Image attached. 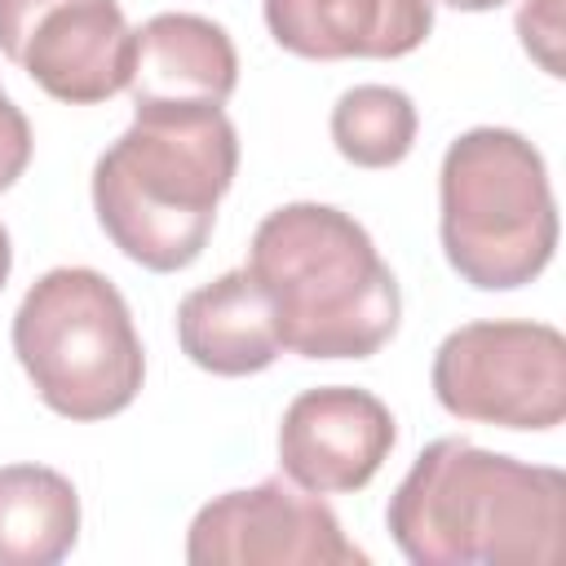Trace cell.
Returning a JSON list of instances; mask_svg holds the SVG:
<instances>
[{
    "mask_svg": "<svg viewBox=\"0 0 566 566\" xmlns=\"http://www.w3.org/2000/svg\"><path fill=\"white\" fill-rule=\"evenodd\" d=\"M385 522L416 566H548L566 539V473L438 438L389 495Z\"/></svg>",
    "mask_w": 566,
    "mask_h": 566,
    "instance_id": "6da1fadb",
    "label": "cell"
},
{
    "mask_svg": "<svg viewBox=\"0 0 566 566\" xmlns=\"http://www.w3.org/2000/svg\"><path fill=\"white\" fill-rule=\"evenodd\" d=\"M234 172L239 137L221 106H137L93 168V208L128 261L172 274L199 261Z\"/></svg>",
    "mask_w": 566,
    "mask_h": 566,
    "instance_id": "7a4b0ae2",
    "label": "cell"
},
{
    "mask_svg": "<svg viewBox=\"0 0 566 566\" xmlns=\"http://www.w3.org/2000/svg\"><path fill=\"white\" fill-rule=\"evenodd\" d=\"M274 305L283 349L301 358H371L402 318V292L371 234L332 203L274 208L248 248Z\"/></svg>",
    "mask_w": 566,
    "mask_h": 566,
    "instance_id": "3957f363",
    "label": "cell"
},
{
    "mask_svg": "<svg viewBox=\"0 0 566 566\" xmlns=\"http://www.w3.org/2000/svg\"><path fill=\"white\" fill-rule=\"evenodd\" d=\"M438 212L451 270L482 292L522 287L553 261L557 203L548 168L513 128H469L447 146Z\"/></svg>",
    "mask_w": 566,
    "mask_h": 566,
    "instance_id": "277c9868",
    "label": "cell"
},
{
    "mask_svg": "<svg viewBox=\"0 0 566 566\" xmlns=\"http://www.w3.org/2000/svg\"><path fill=\"white\" fill-rule=\"evenodd\" d=\"M13 354L40 402L66 420L119 416L146 376V354L119 287L88 265H57L13 314Z\"/></svg>",
    "mask_w": 566,
    "mask_h": 566,
    "instance_id": "5b68a950",
    "label": "cell"
},
{
    "mask_svg": "<svg viewBox=\"0 0 566 566\" xmlns=\"http://www.w3.org/2000/svg\"><path fill=\"white\" fill-rule=\"evenodd\" d=\"M433 398L455 420L557 429L566 416V340L526 318L464 323L433 354Z\"/></svg>",
    "mask_w": 566,
    "mask_h": 566,
    "instance_id": "8992f818",
    "label": "cell"
},
{
    "mask_svg": "<svg viewBox=\"0 0 566 566\" xmlns=\"http://www.w3.org/2000/svg\"><path fill=\"white\" fill-rule=\"evenodd\" d=\"M0 53L49 97L93 106L128 88L133 27L119 0H0Z\"/></svg>",
    "mask_w": 566,
    "mask_h": 566,
    "instance_id": "52a82bcc",
    "label": "cell"
},
{
    "mask_svg": "<svg viewBox=\"0 0 566 566\" xmlns=\"http://www.w3.org/2000/svg\"><path fill=\"white\" fill-rule=\"evenodd\" d=\"M186 562L195 566H367V553L354 548L336 513L265 478L248 491H226L208 500L186 531Z\"/></svg>",
    "mask_w": 566,
    "mask_h": 566,
    "instance_id": "ba28073f",
    "label": "cell"
},
{
    "mask_svg": "<svg viewBox=\"0 0 566 566\" xmlns=\"http://www.w3.org/2000/svg\"><path fill=\"white\" fill-rule=\"evenodd\" d=\"M389 407L354 385L305 389L287 402L279 424V464L287 482L310 495L363 491L394 451Z\"/></svg>",
    "mask_w": 566,
    "mask_h": 566,
    "instance_id": "9c48e42d",
    "label": "cell"
},
{
    "mask_svg": "<svg viewBox=\"0 0 566 566\" xmlns=\"http://www.w3.org/2000/svg\"><path fill=\"white\" fill-rule=\"evenodd\" d=\"M265 27L314 62L407 57L433 31V0H265Z\"/></svg>",
    "mask_w": 566,
    "mask_h": 566,
    "instance_id": "30bf717a",
    "label": "cell"
},
{
    "mask_svg": "<svg viewBox=\"0 0 566 566\" xmlns=\"http://www.w3.org/2000/svg\"><path fill=\"white\" fill-rule=\"evenodd\" d=\"M239 84V53L212 18L155 13L133 31V106H226Z\"/></svg>",
    "mask_w": 566,
    "mask_h": 566,
    "instance_id": "8fae6325",
    "label": "cell"
},
{
    "mask_svg": "<svg viewBox=\"0 0 566 566\" xmlns=\"http://www.w3.org/2000/svg\"><path fill=\"white\" fill-rule=\"evenodd\" d=\"M177 340H181V354L212 376L265 371L283 349L274 327V305L248 265L226 270L221 279L181 296Z\"/></svg>",
    "mask_w": 566,
    "mask_h": 566,
    "instance_id": "7c38bea8",
    "label": "cell"
},
{
    "mask_svg": "<svg viewBox=\"0 0 566 566\" xmlns=\"http://www.w3.org/2000/svg\"><path fill=\"white\" fill-rule=\"evenodd\" d=\"M80 539V495L44 464L0 469V566H53Z\"/></svg>",
    "mask_w": 566,
    "mask_h": 566,
    "instance_id": "4fadbf2b",
    "label": "cell"
},
{
    "mask_svg": "<svg viewBox=\"0 0 566 566\" xmlns=\"http://www.w3.org/2000/svg\"><path fill=\"white\" fill-rule=\"evenodd\" d=\"M416 106L402 88L354 84L332 106V142L358 168H394L416 146Z\"/></svg>",
    "mask_w": 566,
    "mask_h": 566,
    "instance_id": "5bb4252c",
    "label": "cell"
},
{
    "mask_svg": "<svg viewBox=\"0 0 566 566\" xmlns=\"http://www.w3.org/2000/svg\"><path fill=\"white\" fill-rule=\"evenodd\" d=\"M517 35H522L526 53H531L548 75H562V57H557V40H562V0H522Z\"/></svg>",
    "mask_w": 566,
    "mask_h": 566,
    "instance_id": "9a60e30c",
    "label": "cell"
},
{
    "mask_svg": "<svg viewBox=\"0 0 566 566\" xmlns=\"http://www.w3.org/2000/svg\"><path fill=\"white\" fill-rule=\"evenodd\" d=\"M31 164V124L0 88V190H9Z\"/></svg>",
    "mask_w": 566,
    "mask_h": 566,
    "instance_id": "2e32d148",
    "label": "cell"
},
{
    "mask_svg": "<svg viewBox=\"0 0 566 566\" xmlns=\"http://www.w3.org/2000/svg\"><path fill=\"white\" fill-rule=\"evenodd\" d=\"M442 4L464 9V13H486V9H500V4H509V0H442Z\"/></svg>",
    "mask_w": 566,
    "mask_h": 566,
    "instance_id": "e0dca14e",
    "label": "cell"
},
{
    "mask_svg": "<svg viewBox=\"0 0 566 566\" xmlns=\"http://www.w3.org/2000/svg\"><path fill=\"white\" fill-rule=\"evenodd\" d=\"M9 265H13V248H9V230L0 226V292H4V279H9Z\"/></svg>",
    "mask_w": 566,
    "mask_h": 566,
    "instance_id": "ac0fdd59",
    "label": "cell"
}]
</instances>
